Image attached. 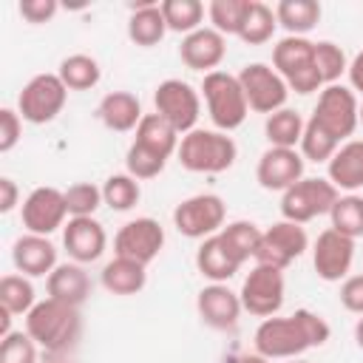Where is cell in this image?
<instances>
[{
    "instance_id": "b9f144b4",
    "label": "cell",
    "mask_w": 363,
    "mask_h": 363,
    "mask_svg": "<svg viewBox=\"0 0 363 363\" xmlns=\"http://www.w3.org/2000/svg\"><path fill=\"white\" fill-rule=\"evenodd\" d=\"M164 162L167 159H162L159 153H153V150H147V147H142V145H130L128 147V156H125V164H128V173L139 182V179H156L162 170H164Z\"/></svg>"
},
{
    "instance_id": "d6986e66",
    "label": "cell",
    "mask_w": 363,
    "mask_h": 363,
    "mask_svg": "<svg viewBox=\"0 0 363 363\" xmlns=\"http://www.w3.org/2000/svg\"><path fill=\"white\" fill-rule=\"evenodd\" d=\"M62 244L74 258V264H91L105 252L108 235L94 216H82V218H68V224L62 227Z\"/></svg>"
},
{
    "instance_id": "c3c4849f",
    "label": "cell",
    "mask_w": 363,
    "mask_h": 363,
    "mask_svg": "<svg viewBox=\"0 0 363 363\" xmlns=\"http://www.w3.org/2000/svg\"><path fill=\"white\" fill-rule=\"evenodd\" d=\"M20 201V190H17V182L9 179V176H0V213H11Z\"/></svg>"
},
{
    "instance_id": "277c9868",
    "label": "cell",
    "mask_w": 363,
    "mask_h": 363,
    "mask_svg": "<svg viewBox=\"0 0 363 363\" xmlns=\"http://www.w3.org/2000/svg\"><path fill=\"white\" fill-rule=\"evenodd\" d=\"M272 65L295 94H312L323 85L315 68V43L306 37H284L272 48Z\"/></svg>"
},
{
    "instance_id": "d590c367",
    "label": "cell",
    "mask_w": 363,
    "mask_h": 363,
    "mask_svg": "<svg viewBox=\"0 0 363 363\" xmlns=\"http://www.w3.org/2000/svg\"><path fill=\"white\" fill-rule=\"evenodd\" d=\"M332 218V230H337L340 235L349 238H360L363 235V196H340L329 213Z\"/></svg>"
},
{
    "instance_id": "4dcf8cb0",
    "label": "cell",
    "mask_w": 363,
    "mask_h": 363,
    "mask_svg": "<svg viewBox=\"0 0 363 363\" xmlns=\"http://www.w3.org/2000/svg\"><path fill=\"white\" fill-rule=\"evenodd\" d=\"M261 235H264V230H258V224H252V221H233L218 233V238L224 241V247L233 252V258L238 264H244L255 255Z\"/></svg>"
},
{
    "instance_id": "83f0119b",
    "label": "cell",
    "mask_w": 363,
    "mask_h": 363,
    "mask_svg": "<svg viewBox=\"0 0 363 363\" xmlns=\"http://www.w3.org/2000/svg\"><path fill=\"white\" fill-rule=\"evenodd\" d=\"M133 142L142 145V147H147V150H153V153H159L162 159H167L173 150H179V130L153 111V113H145L142 116Z\"/></svg>"
},
{
    "instance_id": "7c38bea8",
    "label": "cell",
    "mask_w": 363,
    "mask_h": 363,
    "mask_svg": "<svg viewBox=\"0 0 363 363\" xmlns=\"http://www.w3.org/2000/svg\"><path fill=\"white\" fill-rule=\"evenodd\" d=\"M306 244H309V238H306L303 227L295 224V221H286V218H284V221L272 224L269 230H264L261 244H258L252 261H255V264H264V267L286 269L295 258L303 255Z\"/></svg>"
},
{
    "instance_id": "ba28073f",
    "label": "cell",
    "mask_w": 363,
    "mask_h": 363,
    "mask_svg": "<svg viewBox=\"0 0 363 363\" xmlns=\"http://www.w3.org/2000/svg\"><path fill=\"white\" fill-rule=\"evenodd\" d=\"M153 105H156V113L162 119H167L179 133L196 130V122L201 113V99H199V91H193V85H187L184 79L159 82L156 94H153Z\"/></svg>"
},
{
    "instance_id": "f1b7e54d",
    "label": "cell",
    "mask_w": 363,
    "mask_h": 363,
    "mask_svg": "<svg viewBox=\"0 0 363 363\" xmlns=\"http://www.w3.org/2000/svg\"><path fill=\"white\" fill-rule=\"evenodd\" d=\"M320 3L318 0H281L275 6L278 26L289 31V37H303L320 23Z\"/></svg>"
},
{
    "instance_id": "74e56055",
    "label": "cell",
    "mask_w": 363,
    "mask_h": 363,
    "mask_svg": "<svg viewBox=\"0 0 363 363\" xmlns=\"http://www.w3.org/2000/svg\"><path fill=\"white\" fill-rule=\"evenodd\" d=\"M139 199H142V187H139V182H136L130 173H116V176H111V179L102 184V201H105L111 210L125 213V210L136 207Z\"/></svg>"
},
{
    "instance_id": "9a60e30c",
    "label": "cell",
    "mask_w": 363,
    "mask_h": 363,
    "mask_svg": "<svg viewBox=\"0 0 363 363\" xmlns=\"http://www.w3.org/2000/svg\"><path fill=\"white\" fill-rule=\"evenodd\" d=\"M65 216H68L65 190L37 187L23 201V227L34 235H51L65 224Z\"/></svg>"
},
{
    "instance_id": "d6a6232c",
    "label": "cell",
    "mask_w": 363,
    "mask_h": 363,
    "mask_svg": "<svg viewBox=\"0 0 363 363\" xmlns=\"http://www.w3.org/2000/svg\"><path fill=\"white\" fill-rule=\"evenodd\" d=\"M162 14H164V23H167V31H179V34L187 37L196 28H201L204 3L201 0H164Z\"/></svg>"
},
{
    "instance_id": "7402d4cb",
    "label": "cell",
    "mask_w": 363,
    "mask_h": 363,
    "mask_svg": "<svg viewBox=\"0 0 363 363\" xmlns=\"http://www.w3.org/2000/svg\"><path fill=\"white\" fill-rule=\"evenodd\" d=\"M45 289H48V298L79 309L91 298V278L82 269V264H57L45 281Z\"/></svg>"
},
{
    "instance_id": "e575fe53",
    "label": "cell",
    "mask_w": 363,
    "mask_h": 363,
    "mask_svg": "<svg viewBox=\"0 0 363 363\" xmlns=\"http://www.w3.org/2000/svg\"><path fill=\"white\" fill-rule=\"evenodd\" d=\"M34 286L26 275H3L0 278V306L11 315H28L34 309Z\"/></svg>"
},
{
    "instance_id": "1f68e13d",
    "label": "cell",
    "mask_w": 363,
    "mask_h": 363,
    "mask_svg": "<svg viewBox=\"0 0 363 363\" xmlns=\"http://www.w3.org/2000/svg\"><path fill=\"white\" fill-rule=\"evenodd\" d=\"M60 79L65 82L68 91H88L99 82L102 71H99V62L88 54H71L60 62Z\"/></svg>"
},
{
    "instance_id": "3957f363",
    "label": "cell",
    "mask_w": 363,
    "mask_h": 363,
    "mask_svg": "<svg viewBox=\"0 0 363 363\" xmlns=\"http://www.w3.org/2000/svg\"><path fill=\"white\" fill-rule=\"evenodd\" d=\"M201 94L207 102V113L218 130L227 133V130H235L238 125H244L250 105H247L238 77H233L227 71H210L201 79Z\"/></svg>"
},
{
    "instance_id": "30bf717a",
    "label": "cell",
    "mask_w": 363,
    "mask_h": 363,
    "mask_svg": "<svg viewBox=\"0 0 363 363\" xmlns=\"http://www.w3.org/2000/svg\"><path fill=\"white\" fill-rule=\"evenodd\" d=\"M284 269L255 264L241 284V306L255 318H272L284 306Z\"/></svg>"
},
{
    "instance_id": "8d00e7d4",
    "label": "cell",
    "mask_w": 363,
    "mask_h": 363,
    "mask_svg": "<svg viewBox=\"0 0 363 363\" xmlns=\"http://www.w3.org/2000/svg\"><path fill=\"white\" fill-rule=\"evenodd\" d=\"M275 26H278L275 11H272L267 3L252 0L250 14H247V20H244V26H241V34H238V37H241L244 43H250V45H261V43L272 40Z\"/></svg>"
},
{
    "instance_id": "db71d44e",
    "label": "cell",
    "mask_w": 363,
    "mask_h": 363,
    "mask_svg": "<svg viewBox=\"0 0 363 363\" xmlns=\"http://www.w3.org/2000/svg\"><path fill=\"white\" fill-rule=\"evenodd\" d=\"M357 119H360V125H363V102H360V111H357Z\"/></svg>"
},
{
    "instance_id": "8fae6325",
    "label": "cell",
    "mask_w": 363,
    "mask_h": 363,
    "mask_svg": "<svg viewBox=\"0 0 363 363\" xmlns=\"http://www.w3.org/2000/svg\"><path fill=\"white\" fill-rule=\"evenodd\" d=\"M309 346V337L303 335L301 323L295 315L289 318H264L261 326L255 329V352L267 360L272 357H298Z\"/></svg>"
},
{
    "instance_id": "ffe728a7",
    "label": "cell",
    "mask_w": 363,
    "mask_h": 363,
    "mask_svg": "<svg viewBox=\"0 0 363 363\" xmlns=\"http://www.w3.org/2000/svg\"><path fill=\"white\" fill-rule=\"evenodd\" d=\"M224 54H227V40H224V34H218L216 28H204V26L196 28L193 34H187V37L182 40V45H179L182 62H184L187 68L204 71V74L216 71V68L221 65Z\"/></svg>"
},
{
    "instance_id": "52a82bcc",
    "label": "cell",
    "mask_w": 363,
    "mask_h": 363,
    "mask_svg": "<svg viewBox=\"0 0 363 363\" xmlns=\"http://www.w3.org/2000/svg\"><path fill=\"white\" fill-rule=\"evenodd\" d=\"M224 216H227V207H224L221 196L199 193V196H190L176 204L173 224L187 238H210L224 230Z\"/></svg>"
},
{
    "instance_id": "8992f818",
    "label": "cell",
    "mask_w": 363,
    "mask_h": 363,
    "mask_svg": "<svg viewBox=\"0 0 363 363\" xmlns=\"http://www.w3.org/2000/svg\"><path fill=\"white\" fill-rule=\"evenodd\" d=\"M337 187L329 179H301L281 196V213L286 221L306 224L323 213H332L337 201Z\"/></svg>"
},
{
    "instance_id": "bcb514c9",
    "label": "cell",
    "mask_w": 363,
    "mask_h": 363,
    "mask_svg": "<svg viewBox=\"0 0 363 363\" xmlns=\"http://www.w3.org/2000/svg\"><path fill=\"white\" fill-rule=\"evenodd\" d=\"M20 17L31 26H40V23H48L57 11H60V3L57 0H20L17 6Z\"/></svg>"
},
{
    "instance_id": "9c48e42d",
    "label": "cell",
    "mask_w": 363,
    "mask_h": 363,
    "mask_svg": "<svg viewBox=\"0 0 363 363\" xmlns=\"http://www.w3.org/2000/svg\"><path fill=\"white\" fill-rule=\"evenodd\" d=\"M357 111H360V102L354 96L352 88H343V85H326L318 96V105H315V113L312 119L326 128L337 142H343L346 136L354 133V128L360 125L357 119Z\"/></svg>"
},
{
    "instance_id": "7dc6e473",
    "label": "cell",
    "mask_w": 363,
    "mask_h": 363,
    "mask_svg": "<svg viewBox=\"0 0 363 363\" xmlns=\"http://www.w3.org/2000/svg\"><path fill=\"white\" fill-rule=\"evenodd\" d=\"M340 303L354 312V315H363V275H349L340 286Z\"/></svg>"
},
{
    "instance_id": "f546056e",
    "label": "cell",
    "mask_w": 363,
    "mask_h": 363,
    "mask_svg": "<svg viewBox=\"0 0 363 363\" xmlns=\"http://www.w3.org/2000/svg\"><path fill=\"white\" fill-rule=\"evenodd\" d=\"M303 128H306V122L292 108H281V111L269 113L267 122H264V133L269 139V147H295V145H301Z\"/></svg>"
},
{
    "instance_id": "f6af8a7d",
    "label": "cell",
    "mask_w": 363,
    "mask_h": 363,
    "mask_svg": "<svg viewBox=\"0 0 363 363\" xmlns=\"http://www.w3.org/2000/svg\"><path fill=\"white\" fill-rule=\"evenodd\" d=\"M23 136V116L11 108L0 111V153H9Z\"/></svg>"
},
{
    "instance_id": "e0dca14e",
    "label": "cell",
    "mask_w": 363,
    "mask_h": 363,
    "mask_svg": "<svg viewBox=\"0 0 363 363\" xmlns=\"http://www.w3.org/2000/svg\"><path fill=\"white\" fill-rule=\"evenodd\" d=\"M352 261H354V238L340 235L332 227L318 235L315 250H312V264H315L318 278L340 281V278H346Z\"/></svg>"
},
{
    "instance_id": "7bdbcfd3",
    "label": "cell",
    "mask_w": 363,
    "mask_h": 363,
    "mask_svg": "<svg viewBox=\"0 0 363 363\" xmlns=\"http://www.w3.org/2000/svg\"><path fill=\"white\" fill-rule=\"evenodd\" d=\"M0 363H37V343L28 332H9L0 340Z\"/></svg>"
},
{
    "instance_id": "ac0fdd59",
    "label": "cell",
    "mask_w": 363,
    "mask_h": 363,
    "mask_svg": "<svg viewBox=\"0 0 363 363\" xmlns=\"http://www.w3.org/2000/svg\"><path fill=\"white\" fill-rule=\"evenodd\" d=\"M196 309H199V318L201 323H207L210 329H233L244 312L241 306V298L238 292H233L227 284H210L199 292L196 298Z\"/></svg>"
},
{
    "instance_id": "484cf974",
    "label": "cell",
    "mask_w": 363,
    "mask_h": 363,
    "mask_svg": "<svg viewBox=\"0 0 363 363\" xmlns=\"http://www.w3.org/2000/svg\"><path fill=\"white\" fill-rule=\"evenodd\" d=\"M329 182L337 190L363 187V142H346L329 159Z\"/></svg>"
},
{
    "instance_id": "836d02e7",
    "label": "cell",
    "mask_w": 363,
    "mask_h": 363,
    "mask_svg": "<svg viewBox=\"0 0 363 363\" xmlns=\"http://www.w3.org/2000/svg\"><path fill=\"white\" fill-rule=\"evenodd\" d=\"M250 6L252 0H213L207 14H210V23L218 34H241V26L250 14Z\"/></svg>"
},
{
    "instance_id": "11a10c76",
    "label": "cell",
    "mask_w": 363,
    "mask_h": 363,
    "mask_svg": "<svg viewBox=\"0 0 363 363\" xmlns=\"http://www.w3.org/2000/svg\"><path fill=\"white\" fill-rule=\"evenodd\" d=\"M292 363H309V360H292Z\"/></svg>"
},
{
    "instance_id": "d4e9b609",
    "label": "cell",
    "mask_w": 363,
    "mask_h": 363,
    "mask_svg": "<svg viewBox=\"0 0 363 363\" xmlns=\"http://www.w3.org/2000/svg\"><path fill=\"white\" fill-rule=\"evenodd\" d=\"M196 269L204 278H210L213 284H224V281H230L241 269V264L233 258V252L224 247V241L216 233V235L201 241V247L196 252Z\"/></svg>"
},
{
    "instance_id": "4fadbf2b",
    "label": "cell",
    "mask_w": 363,
    "mask_h": 363,
    "mask_svg": "<svg viewBox=\"0 0 363 363\" xmlns=\"http://www.w3.org/2000/svg\"><path fill=\"white\" fill-rule=\"evenodd\" d=\"M238 82L244 88V96H247V105L258 113H275L284 108L286 102V82L281 79V74L264 62H252V65H244L241 74H238Z\"/></svg>"
},
{
    "instance_id": "6da1fadb",
    "label": "cell",
    "mask_w": 363,
    "mask_h": 363,
    "mask_svg": "<svg viewBox=\"0 0 363 363\" xmlns=\"http://www.w3.org/2000/svg\"><path fill=\"white\" fill-rule=\"evenodd\" d=\"M26 332L48 354H62L77 346L82 335V318L77 306L45 298V301H37L34 309L26 315Z\"/></svg>"
},
{
    "instance_id": "816d5d0a",
    "label": "cell",
    "mask_w": 363,
    "mask_h": 363,
    "mask_svg": "<svg viewBox=\"0 0 363 363\" xmlns=\"http://www.w3.org/2000/svg\"><path fill=\"white\" fill-rule=\"evenodd\" d=\"M235 363H269V360L255 352V354H241V357H235Z\"/></svg>"
},
{
    "instance_id": "4316f807",
    "label": "cell",
    "mask_w": 363,
    "mask_h": 363,
    "mask_svg": "<svg viewBox=\"0 0 363 363\" xmlns=\"http://www.w3.org/2000/svg\"><path fill=\"white\" fill-rule=\"evenodd\" d=\"M147 267L130 261V258H119L113 255V261L105 264L102 269V286L111 292V295H136L145 289L147 284Z\"/></svg>"
},
{
    "instance_id": "cb8c5ba5",
    "label": "cell",
    "mask_w": 363,
    "mask_h": 363,
    "mask_svg": "<svg viewBox=\"0 0 363 363\" xmlns=\"http://www.w3.org/2000/svg\"><path fill=\"white\" fill-rule=\"evenodd\" d=\"M164 31H167V23L162 14V3H153V0L130 3V20H128L130 43L142 48H153L156 43H162Z\"/></svg>"
},
{
    "instance_id": "2e32d148",
    "label": "cell",
    "mask_w": 363,
    "mask_h": 363,
    "mask_svg": "<svg viewBox=\"0 0 363 363\" xmlns=\"http://www.w3.org/2000/svg\"><path fill=\"white\" fill-rule=\"evenodd\" d=\"M264 190H289L303 179V156L295 147H267L255 167Z\"/></svg>"
},
{
    "instance_id": "7a4b0ae2",
    "label": "cell",
    "mask_w": 363,
    "mask_h": 363,
    "mask_svg": "<svg viewBox=\"0 0 363 363\" xmlns=\"http://www.w3.org/2000/svg\"><path fill=\"white\" fill-rule=\"evenodd\" d=\"M179 162L190 173H221L230 170L238 147L227 133L218 130H190L179 142Z\"/></svg>"
},
{
    "instance_id": "f35d334b",
    "label": "cell",
    "mask_w": 363,
    "mask_h": 363,
    "mask_svg": "<svg viewBox=\"0 0 363 363\" xmlns=\"http://www.w3.org/2000/svg\"><path fill=\"white\" fill-rule=\"evenodd\" d=\"M337 147H340V142L326 128H320L315 119L306 122L303 136H301V156L303 159H309V162H329L337 153Z\"/></svg>"
},
{
    "instance_id": "681fc988",
    "label": "cell",
    "mask_w": 363,
    "mask_h": 363,
    "mask_svg": "<svg viewBox=\"0 0 363 363\" xmlns=\"http://www.w3.org/2000/svg\"><path fill=\"white\" fill-rule=\"evenodd\" d=\"M349 79H352V88L363 94V51L349 62Z\"/></svg>"
},
{
    "instance_id": "60d3db41",
    "label": "cell",
    "mask_w": 363,
    "mask_h": 363,
    "mask_svg": "<svg viewBox=\"0 0 363 363\" xmlns=\"http://www.w3.org/2000/svg\"><path fill=\"white\" fill-rule=\"evenodd\" d=\"M65 204H68V216L71 218H82V216H94V210L102 204V190L91 182H74L65 190Z\"/></svg>"
},
{
    "instance_id": "603a6c76",
    "label": "cell",
    "mask_w": 363,
    "mask_h": 363,
    "mask_svg": "<svg viewBox=\"0 0 363 363\" xmlns=\"http://www.w3.org/2000/svg\"><path fill=\"white\" fill-rule=\"evenodd\" d=\"M96 116H99V122L105 128L125 133V130L139 128L145 113H142V102H139L136 94H130V91H111V94L102 96V102L96 108Z\"/></svg>"
},
{
    "instance_id": "ee69618b",
    "label": "cell",
    "mask_w": 363,
    "mask_h": 363,
    "mask_svg": "<svg viewBox=\"0 0 363 363\" xmlns=\"http://www.w3.org/2000/svg\"><path fill=\"white\" fill-rule=\"evenodd\" d=\"M292 315L298 318V323H301L303 335L309 337V346H312V349H315V346H323V343L329 340L332 329H329V323H326L318 312H312V309H295Z\"/></svg>"
},
{
    "instance_id": "5b68a950",
    "label": "cell",
    "mask_w": 363,
    "mask_h": 363,
    "mask_svg": "<svg viewBox=\"0 0 363 363\" xmlns=\"http://www.w3.org/2000/svg\"><path fill=\"white\" fill-rule=\"evenodd\" d=\"M65 99H68V88L60 79V74H37L20 91L17 113L31 125H45L60 116Z\"/></svg>"
},
{
    "instance_id": "f5cc1de1",
    "label": "cell",
    "mask_w": 363,
    "mask_h": 363,
    "mask_svg": "<svg viewBox=\"0 0 363 363\" xmlns=\"http://www.w3.org/2000/svg\"><path fill=\"white\" fill-rule=\"evenodd\" d=\"M354 343L363 349V315H360V320L354 323Z\"/></svg>"
},
{
    "instance_id": "ab89813d",
    "label": "cell",
    "mask_w": 363,
    "mask_h": 363,
    "mask_svg": "<svg viewBox=\"0 0 363 363\" xmlns=\"http://www.w3.org/2000/svg\"><path fill=\"white\" fill-rule=\"evenodd\" d=\"M315 68H318L323 85H337L340 74L349 71V62H346L343 48L335 45V43H329V40L315 43Z\"/></svg>"
},
{
    "instance_id": "5bb4252c",
    "label": "cell",
    "mask_w": 363,
    "mask_h": 363,
    "mask_svg": "<svg viewBox=\"0 0 363 363\" xmlns=\"http://www.w3.org/2000/svg\"><path fill=\"white\" fill-rule=\"evenodd\" d=\"M164 247V227L156 218H133L128 221L116 238H113V250L119 258H130L142 267H147Z\"/></svg>"
},
{
    "instance_id": "44dd1931",
    "label": "cell",
    "mask_w": 363,
    "mask_h": 363,
    "mask_svg": "<svg viewBox=\"0 0 363 363\" xmlns=\"http://www.w3.org/2000/svg\"><path fill=\"white\" fill-rule=\"evenodd\" d=\"M11 261L20 275L26 278H40L51 275L57 267V247L48 241V235H20L11 247Z\"/></svg>"
},
{
    "instance_id": "f907efd6",
    "label": "cell",
    "mask_w": 363,
    "mask_h": 363,
    "mask_svg": "<svg viewBox=\"0 0 363 363\" xmlns=\"http://www.w3.org/2000/svg\"><path fill=\"white\" fill-rule=\"evenodd\" d=\"M9 332H11V312H9V309H3V306H0V335H3V337H6V335H9Z\"/></svg>"
}]
</instances>
